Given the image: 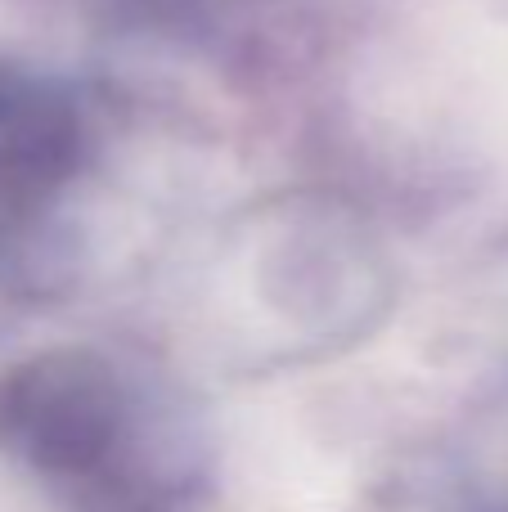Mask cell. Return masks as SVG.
<instances>
[{
	"mask_svg": "<svg viewBox=\"0 0 508 512\" xmlns=\"http://www.w3.org/2000/svg\"><path fill=\"white\" fill-rule=\"evenodd\" d=\"M90 149V117L59 77L0 63V225L18 230L54 212Z\"/></svg>",
	"mask_w": 508,
	"mask_h": 512,
	"instance_id": "cell-2",
	"label": "cell"
},
{
	"mask_svg": "<svg viewBox=\"0 0 508 512\" xmlns=\"http://www.w3.org/2000/svg\"><path fill=\"white\" fill-rule=\"evenodd\" d=\"M0 441L72 512H171L176 445L144 391L99 351H45L0 378Z\"/></svg>",
	"mask_w": 508,
	"mask_h": 512,
	"instance_id": "cell-1",
	"label": "cell"
}]
</instances>
